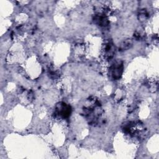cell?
<instances>
[{
  "label": "cell",
  "mask_w": 159,
  "mask_h": 159,
  "mask_svg": "<svg viewBox=\"0 0 159 159\" xmlns=\"http://www.w3.org/2000/svg\"><path fill=\"white\" fill-rule=\"evenodd\" d=\"M114 53V48L111 43H107L104 48V54L107 58H111L112 57Z\"/></svg>",
  "instance_id": "cell-3"
},
{
  "label": "cell",
  "mask_w": 159,
  "mask_h": 159,
  "mask_svg": "<svg viewBox=\"0 0 159 159\" xmlns=\"http://www.w3.org/2000/svg\"><path fill=\"white\" fill-rule=\"evenodd\" d=\"M107 18L103 15V14H100L96 16L95 20L100 25H106L107 24Z\"/></svg>",
  "instance_id": "cell-4"
},
{
  "label": "cell",
  "mask_w": 159,
  "mask_h": 159,
  "mask_svg": "<svg viewBox=\"0 0 159 159\" xmlns=\"http://www.w3.org/2000/svg\"><path fill=\"white\" fill-rule=\"evenodd\" d=\"M109 73L113 79H118L122 73V65L120 63L114 64L110 68Z\"/></svg>",
  "instance_id": "cell-2"
},
{
  "label": "cell",
  "mask_w": 159,
  "mask_h": 159,
  "mask_svg": "<svg viewBox=\"0 0 159 159\" xmlns=\"http://www.w3.org/2000/svg\"><path fill=\"white\" fill-rule=\"evenodd\" d=\"M56 112L58 116L65 118L68 117L70 115L71 108L70 106L66 105L65 103H60L57 106Z\"/></svg>",
  "instance_id": "cell-1"
}]
</instances>
